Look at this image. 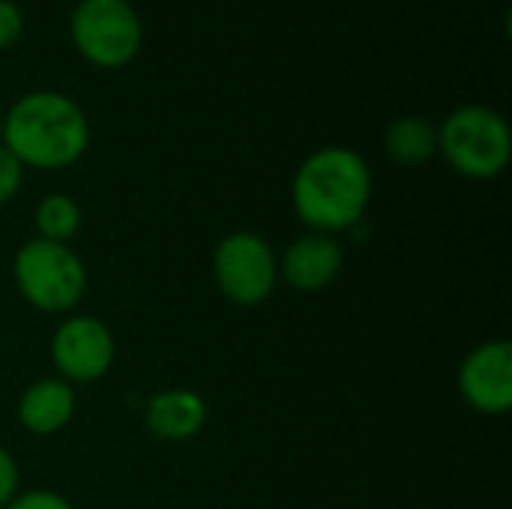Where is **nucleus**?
Masks as SVG:
<instances>
[{
	"instance_id": "nucleus-17",
	"label": "nucleus",
	"mask_w": 512,
	"mask_h": 509,
	"mask_svg": "<svg viewBox=\"0 0 512 509\" xmlns=\"http://www.w3.org/2000/svg\"><path fill=\"white\" fill-rule=\"evenodd\" d=\"M3 509H75L63 495L51 489H33V492H18V498Z\"/></svg>"
},
{
	"instance_id": "nucleus-3",
	"label": "nucleus",
	"mask_w": 512,
	"mask_h": 509,
	"mask_svg": "<svg viewBox=\"0 0 512 509\" xmlns=\"http://www.w3.org/2000/svg\"><path fill=\"white\" fill-rule=\"evenodd\" d=\"M438 153L459 177L495 180L510 165V123L489 105H459L438 126Z\"/></svg>"
},
{
	"instance_id": "nucleus-10",
	"label": "nucleus",
	"mask_w": 512,
	"mask_h": 509,
	"mask_svg": "<svg viewBox=\"0 0 512 509\" xmlns=\"http://www.w3.org/2000/svg\"><path fill=\"white\" fill-rule=\"evenodd\" d=\"M144 426L156 441L183 444L204 432L207 402L189 387H168L150 396L144 405Z\"/></svg>"
},
{
	"instance_id": "nucleus-14",
	"label": "nucleus",
	"mask_w": 512,
	"mask_h": 509,
	"mask_svg": "<svg viewBox=\"0 0 512 509\" xmlns=\"http://www.w3.org/2000/svg\"><path fill=\"white\" fill-rule=\"evenodd\" d=\"M24 186V165L0 144V207L15 201Z\"/></svg>"
},
{
	"instance_id": "nucleus-7",
	"label": "nucleus",
	"mask_w": 512,
	"mask_h": 509,
	"mask_svg": "<svg viewBox=\"0 0 512 509\" xmlns=\"http://www.w3.org/2000/svg\"><path fill=\"white\" fill-rule=\"evenodd\" d=\"M51 363L66 384H93L105 378L117 357L114 333L93 315H66L51 336Z\"/></svg>"
},
{
	"instance_id": "nucleus-12",
	"label": "nucleus",
	"mask_w": 512,
	"mask_h": 509,
	"mask_svg": "<svg viewBox=\"0 0 512 509\" xmlns=\"http://www.w3.org/2000/svg\"><path fill=\"white\" fill-rule=\"evenodd\" d=\"M384 153L405 168L426 165L438 156V126L423 114H402L384 132Z\"/></svg>"
},
{
	"instance_id": "nucleus-11",
	"label": "nucleus",
	"mask_w": 512,
	"mask_h": 509,
	"mask_svg": "<svg viewBox=\"0 0 512 509\" xmlns=\"http://www.w3.org/2000/svg\"><path fill=\"white\" fill-rule=\"evenodd\" d=\"M75 387L63 378H39L18 399V423L39 438L63 432L75 417Z\"/></svg>"
},
{
	"instance_id": "nucleus-8",
	"label": "nucleus",
	"mask_w": 512,
	"mask_h": 509,
	"mask_svg": "<svg viewBox=\"0 0 512 509\" xmlns=\"http://www.w3.org/2000/svg\"><path fill=\"white\" fill-rule=\"evenodd\" d=\"M459 393L483 417H504L512 408V345L489 339L459 366Z\"/></svg>"
},
{
	"instance_id": "nucleus-2",
	"label": "nucleus",
	"mask_w": 512,
	"mask_h": 509,
	"mask_svg": "<svg viewBox=\"0 0 512 509\" xmlns=\"http://www.w3.org/2000/svg\"><path fill=\"white\" fill-rule=\"evenodd\" d=\"M0 144L36 171L75 165L90 147V120L84 108L57 90H30L3 111Z\"/></svg>"
},
{
	"instance_id": "nucleus-15",
	"label": "nucleus",
	"mask_w": 512,
	"mask_h": 509,
	"mask_svg": "<svg viewBox=\"0 0 512 509\" xmlns=\"http://www.w3.org/2000/svg\"><path fill=\"white\" fill-rule=\"evenodd\" d=\"M21 492V468L15 456L0 444V509L9 507Z\"/></svg>"
},
{
	"instance_id": "nucleus-16",
	"label": "nucleus",
	"mask_w": 512,
	"mask_h": 509,
	"mask_svg": "<svg viewBox=\"0 0 512 509\" xmlns=\"http://www.w3.org/2000/svg\"><path fill=\"white\" fill-rule=\"evenodd\" d=\"M24 33V12L15 0H0V51L12 48Z\"/></svg>"
},
{
	"instance_id": "nucleus-5",
	"label": "nucleus",
	"mask_w": 512,
	"mask_h": 509,
	"mask_svg": "<svg viewBox=\"0 0 512 509\" xmlns=\"http://www.w3.org/2000/svg\"><path fill=\"white\" fill-rule=\"evenodd\" d=\"M72 48L96 69L129 66L144 45V21L129 0H78L69 12Z\"/></svg>"
},
{
	"instance_id": "nucleus-1",
	"label": "nucleus",
	"mask_w": 512,
	"mask_h": 509,
	"mask_svg": "<svg viewBox=\"0 0 512 509\" xmlns=\"http://www.w3.org/2000/svg\"><path fill=\"white\" fill-rule=\"evenodd\" d=\"M372 168L363 153L330 144L309 153L291 180V204L309 231L342 234L354 228L372 201Z\"/></svg>"
},
{
	"instance_id": "nucleus-6",
	"label": "nucleus",
	"mask_w": 512,
	"mask_h": 509,
	"mask_svg": "<svg viewBox=\"0 0 512 509\" xmlns=\"http://www.w3.org/2000/svg\"><path fill=\"white\" fill-rule=\"evenodd\" d=\"M213 279L219 294L234 306H261L279 285V255L255 231H234L216 243Z\"/></svg>"
},
{
	"instance_id": "nucleus-18",
	"label": "nucleus",
	"mask_w": 512,
	"mask_h": 509,
	"mask_svg": "<svg viewBox=\"0 0 512 509\" xmlns=\"http://www.w3.org/2000/svg\"><path fill=\"white\" fill-rule=\"evenodd\" d=\"M0 135H3V108H0Z\"/></svg>"
},
{
	"instance_id": "nucleus-13",
	"label": "nucleus",
	"mask_w": 512,
	"mask_h": 509,
	"mask_svg": "<svg viewBox=\"0 0 512 509\" xmlns=\"http://www.w3.org/2000/svg\"><path fill=\"white\" fill-rule=\"evenodd\" d=\"M33 225L39 240L69 243L81 231V204L72 195L51 192L33 210Z\"/></svg>"
},
{
	"instance_id": "nucleus-4",
	"label": "nucleus",
	"mask_w": 512,
	"mask_h": 509,
	"mask_svg": "<svg viewBox=\"0 0 512 509\" xmlns=\"http://www.w3.org/2000/svg\"><path fill=\"white\" fill-rule=\"evenodd\" d=\"M12 279L24 303L45 315H66L87 294V267L69 243L27 240L15 252Z\"/></svg>"
},
{
	"instance_id": "nucleus-9",
	"label": "nucleus",
	"mask_w": 512,
	"mask_h": 509,
	"mask_svg": "<svg viewBox=\"0 0 512 509\" xmlns=\"http://www.w3.org/2000/svg\"><path fill=\"white\" fill-rule=\"evenodd\" d=\"M345 264V249L339 237L309 231L288 243L279 258V279H285L300 294H318L336 282Z\"/></svg>"
}]
</instances>
